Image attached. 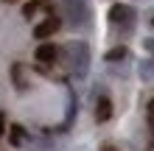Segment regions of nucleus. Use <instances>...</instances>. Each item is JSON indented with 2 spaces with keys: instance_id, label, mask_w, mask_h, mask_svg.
<instances>
[{
  "instance_id": "9",
  "label": "nucleus",
  "mask_w": 154,
  "mask_h": 151,
  "mask_svg": "<svg viewBox=\"0 0 154 151\" xmlns=\"http://www.w3.org/2000/svg\"><path fill=\"white\" fill-rule=\"evenodd\" d=\"M8 140H11V146H23L25 143V129L23 126H11L8 129Z\"/></svg>"
},
{
  "instance_id": "3",
  "label": "nucleus",
  "mask_w": 154,
  "mask_h": 151,
  "mask_svg": "<svg viewBox=\"0 0 154 151\" xmlns=\"http://www.w3.org/2000/svg\"><path fill=\"white\" fill-rule=\"evenodd\" d=\"M134 20H137V11H134V6H126V3H115L109 8V25L123 34H129L134 28Z\"/></svg>"
},
{
  "instance_id": "1",
  "label": "nucleus",
  "mask_w": 154,
  "mask_h": 151,
  "mask_svg": "<svg viewBox=\"0 0 154 151\" xmlns=\"http://www.w3.org/2000/svg\"><path fill=\"white\" fill-rule=\"evenodd\" d=\"M59 56L65 59V67L70 70V76H76V78L87 76V70H90V45L87 42H81V39L67 42V45L59 50Z\"/></svg>"
},
{
  "instance_id": "8",
  "label": "nucleus",
  "mask_w": 154,
  "mask_h": 151,
  "mask_svg": "<svg viewBox=\"0 0 154 151\" xmlns=\"http://www.w3.org/2000/svg\"><path fill=\"white\" fill-rule=\"evenodd\" d=\"M126 56H129V50H126V45H118V48H112V50H106V62H123Z\"/></svg>"
},
{
  "instance_id": "11",
  "label": "nucleus",
  "mask_w": 154,
  "mask_h": 151,
  "mask_svg": "<svg viewBox=\"0 0 154 151\" xmlns=\"http://www.w3.org/2000/svg\"><path fill=\"white\" fill-rule=\"evenodd\" d=\"M37 8H39V0H31V3H25V6H23V17H25V20H31V17L37 14Z\"/></svg>"
},
{
  "instance_id": "2",
  "label": "nucleus",
  "mask_w": 154,
  "mask_h": 151,
  "mask_svg": "<svg viewBox=\"0 0 154 151\" xmlns=\"http://www.w3.org/2000/svg\"><path fill=\"white\" fill-rule=\"evenodd\" d=\"M62 11H65V20L70 28H87L90 25V0H62Z\"/></svg>"
},
{
  "instance_id": "7",
  "label": "nucleus",
  "mask_w": 154,
  "mask_h": 151,
  "mask_svg": "<svg viewBox=\"0 0 154 151\" xmlns=\"http://www.w3.org/2000/svg\"><path fill=\"white\" fill-rule=\"evenodd\" d=\"M137 73H140L143 81H154V59H143L140 67H137Z\"/></svg>"
},
{
  "instance_id": "14",
  "label": "nucleus",
  "mask_w": 154,
  "mask_h": 151,
  "mask_svg": "<svg viewBox=\"0 0 154 151\" xmlns=\"http://www.w3.org/2000/svg\"><path fill=\"white\" fill-rule=\"evenodd\" d=\"M143 45H146V50H149V53H151V56H154V37H149L146 42H143Z\"/></svg>"
},
{
  "instance_id": "4",
  "label": "nucleus",
  "mask_w": 154,
  "mask_h": 151,
  "mask_svg": "<svg viewBox=\"0 0 154 151\" xmlns=\"http://www.w3.org/2000/svg\"><path fill=\"white\" fill-rule=\"evenodd\" d=\"M59 28H62V20L51 14L48 20H42L39 25H34V37H37V39H48V37H53Z\"/></svg>"
},
{
  "instance_id": "5",
  "label": "nucleus",
  "mask_w": 154,
  "mask_h": 151,
  "mask_svg": "<svg viewBox=\"0 0 154 151\" xmlns=\"http://www.w3.org/2000/svg\"><path fill=\"white\" fill-rule=\"evenodd\" d=\"M34 56H37V62H42V65H53V62L59 59V48L53 45V42H42V45H37Z\"/></svg>"
},
{
  "instance_id": "6",
  "label": "nucleus",
  "mask_w": 154,
  "mask_h": 151,
  "mask_svg": "<svg viewBox=\"0 0 154 151\" xmlns=\"http://www.w3.org/2000/svg\"><path fill=\"white\" fill-rule=\"evenodd\" d=\"M109 118H112V101L106 98V95H98V101H95V120L106 123Z\"/></svg>"
},
{
  "instance_id": "15",
  "label": "nucleus",
  "mask_w": 154,
  "mask_h": 151,
  "mask_svg": "<svg viewBox=\"0 0 154 151\" xmlns=\"http://www.w3.org/2000/svg\"><path fill=\"white\" fill-rule=\"evenodd\" d=\"M3 3H17V0H3Z\"/></svg>"
},
{
  "instance_id": "10",
  "label": "nucleus",
  "mask_w": 154,
  "mask_h": 151,
  "mask_svg": "<svg viewBox=\"0 0 154 151\" xmlns=\"http://www.w3.org/2000/svg\"><path fill=\"white\" fill-rule=\"evenodd\" d=\"M11 78H14L17 90H25V81H23V67H20V65H14V67H11Z\"/></svg>"
},
{
  "instance_id": "12",
  "label": "nucleus",
  "mask_w": 154,
  "mask_h": 151,
  "mask_svg": "<svg viewBox=\"0 0 154 151\" xmlns=\"http://www.w3.org/2000/svg\"><path fill=\"white\" fill-rule=\"evenodd\" d=\"M146 120H149V129H151V134H154V98L146 106Z\"/></svg>"
},
{
  "instance_id": "16",
  "label": "nucleus",
  "mask_w": 154,
  "mask_h": 151,
  "mask_svg": "<svg viewBox=\"0 0 154 151\" xmlns=\"http://www.w3.org/2000/svg\"><path fill=\"white\" fill-rule=\"evenodd\" d=\"M151 25H154V20H151Z\"/></svg>"
},
{
  "instance_id": "13",
  "label": "nucleus",
  "mask_w": 154,
  "mask_h": 151,
  "mask_svg": "<svg viewBox=\"0 0 154 151\" xmlns=\"http://www.w3.org/2000/svg\"><path fill=\"white\" fill-rule=\"evenodd\" d=\"M3 134H8V131H6V115L0 112V137H3Z\"/></svg>"
}]
</instances>
